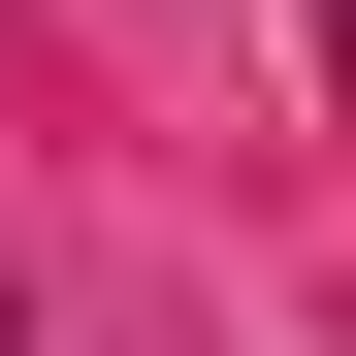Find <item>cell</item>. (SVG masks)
<instances>
[{
    "mask_svg": "<svg viewBox=\"0 0 356 356\" xmlns=\"http://www.w3.org/2000/svg\"><path fill=\"white\" fill-rule=\"evenodd\" d=\"M324 97H356V0H324Z\"/></svg>",
    "mask_w": 356,
    "mask_h": 356,
    "instance_id": "cell-1",
    "label": "cell"
}]
</instances>
